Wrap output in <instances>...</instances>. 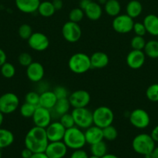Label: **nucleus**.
<instances>
[{"mask_svg": "<svg viewBox=\"0 0 158 158\" xmlns=\"http://www.w3.org/2000/svg\"><path fill=\"white\" fill-rule=\"evenodd\" d=\"M0 68H1V69H0L1 74L5 78L10 79L15 76V68L14 65L12 64V63L6 62Z\"/></svg>", "mask_w": 158, "mask_h": 158, "instance_id": "nucleus-33", "label": "nucleus"}, {"mask_svg": "<svg viewBox=\"0 0 158 158\" xmlns=\"http://www.w3.org/2000/svg\"><path fill=\"white\" fill-rule=\"evenodd\" d=\"M45 129L49 142L63 140L66 128L60 123V121H52Z\"/></svg>", "mask_w": 158, "mask_h": 158, "instance_id": "nucleus-14", "label": "nucleus"}, {"mask_svg": "<svg viewBox=\"0 0 158 158\" xmlns=\"http://www.w3.org/2000/svg\"><path fill=\"white\" fill-rule=\"evenodd\" d=\"M15 3L20 12L30 14L37 11L40 0H15Z\"/></svg>", "mask_w": 158, "mask_h": 158, "instance_id": "nucleus-19", "label": "nucleus"}, {"mask_svg": "<svg viewBox=\"0 0 158 158\" xmlns=\"http://www.w3.org/2000/svg\"><path fill=\"white\" fill-rule=\"evenodd\" d=\"M68 67L75 74L85 73L91 69L90 56L84 52L73 54L68 60Z\"/></svg>", "mask_w": 158, "mask_h": 158, "instance_id": "nucleus-3", "label": "nucleus"}, {"mask_svg": "<svg viewBox=\"0 0 158 158\" xmlns=\"http://www.w3.org/2000/svg\"><path fill=\"white\" fill-rule=\"evenodd\" d=\"M68 149L63 140H60L49 142L44 152L49 158H64L67 154Z\"/></svg>", "mask_w": 158, "mask_h": 158, "instance_id": "nucleus-15", "label": "nucleus"}, {"mask_svg": "<svg viewBox=\"0 0 158 158\" xmlns=\"http://www.w3.org/2000/svg\"><path fill=\"white\" fill-rule=\"evenodd\" d=\"M146 55L143 50H136L132 49L126 56L127 66L133 69H139L145 63Z\"/></svg>", "mask_w": 158, "mask_h": 158, "instance_id": "nucleus-16", "label": "nucleus"}, {"mask_svg": "<svg viewBox=\"0 0 158 158\" xmlns=\"http://www.w3.org/2000/svg\"><path fill=\"white\" fill-rule=\"evenodd\" d=\"M27 43L33 50L37 52H43L49 47L50 40L45 34L37 32H33L30 37L27 40Z\"/></svg>", "mask_w": 158, "mask_h": 158, "instance_id": "nucleus-13", "label": "nucleus"}, {"mask_svg": "<svg viewBox=\"0 0 158 158\" xmlns=\"http://www.w3.org/2000/svg\"><path fill=\"white\" fill-rule=\"evenodd\" d=\"M143 52L146 56L151 59L158 58V40H151L146 43Z\"/></svg>", "mask_w": 158, "mask_h": 158, "instance_id": "nucleus-29", "label": "nucleus"}, {"mask_svg": "<svg viewBox=\"0 0 158 158\" xmlns=\"http://www.w3.org/2000/svg\"><path fill=\"white\" fill-rule=\"evenodd\" d=\"M85 15L88 19L91 21L99 20L102 15V8L100 4L96 2L91 1L90 4L84 10Z\"/></svg>", "mask_w": 158, "mask_h": 158, "instance_id": "nucleus-23", "label": "nucleus"}, {"mask_svg": "<svg viewBox=\"0 0 158 158\" xmlns=\"http://www.w3.org/2000/svg\"><path fill=\"white\" fill-rule=\"evenodd\" d=\"M143 23L145 26L147 33L158 36V16L154 14H149L143 19Z\"/></svg>", "mask_w": 158, "mask_h": 158, "instance_id": "nucleus-22", "label": "nucleus"}, {"mask_svg": "<svg viewBox=\"0 0 158 158\" xmlns=\"http://www.w3.org/2000/svg\"><path fill=\"white\" fill-rule=\"evenodd\" d=\"M101 158H119L116 155L112 154H106L105 155H104L103 157Z\"/></svg>", "mask_w": 158, "mask_h": 158, "instance_id": "nucleus-50", "label": "nucleus"}, {"mask_svg": "<svg viewBox=\"0 0 158 158\" xmlns=\"http://www.w3.org/2000/svg\"><path fill=\"white\" fill-rule=\"evenodd\" d=\"M52 3L56 11L60 10L63 8V2H62V0H53Z\"/></svg>", "mask_w": 158, "mask_h": 158, "instance_id": "nucleus-46", "label": "nucleus"}, {"mask_svg": "<svg viewBox=\"0 0 158 158\" xmlns=\"http://www.w3.org/2000/svg\"><path fill=\"white\" fill-rule=\"evenodd\" d=\"M71 107V103H70L68 98L58 99L55 106H54V108L51 110L54 111L56 115L60 117L63 114H65L69 112Z\"/></svg>", "mask_w": 158, "mask_h": 158, "instance_id": "nucleus-25", "label": "nucleus"}, {"mask_svg": "<svg viewBox=\"0 0 158 158\" xmlns=\"http://www.w3.org/2000/svg\"><path fill=\"white\" fill-rule=\"evenodd\" d=\"M57 101V98L53 90L43 91L40 94L39 106L48 110H52Z\"/></svg>", "mask_w": 158, "mask_h": 158, "instance_id": "nucleus-21", "label": "nucleus"}, {"mask_svg": "<svg viewBox=\"0 0 158 158\" xmlns=\"http://www.w3.org/2000/svg\"><path fill=\"white\" fill-rule=\"evenodd\" d=\"M20 106V99L13 93H6L0 97V111L3 114L15 112Z\"/></svg>", "mask_w": 158, "mask_h": 158, "instance_id": "nucleus-8", "label": "nucleus"}, {"mask_svg": "<svg viewBox=\"0 0 158 158\" xmlns=\"http://www.w3.org/2000/svg\"><path fill=\"white\" fill-rule=\"evenodd\" d=\"M59 121L60 122L62 125L66 129H68V128L73 127L75 126V123H74V118H73V116L71 114V113H67V114H63L62 116L60 117V120Z\"/></svg>", "mask_w": 158, "mask_h": 158, "instance_id": "nucleus-38", "label": "nucleus"}, {"mask_svg": "<svg viewBox=\"0 0 158 158\" xmlns=\"http://www.w3.org/2000/svg\"><path fill=\"white\" fill-rule=\"evenodd\" d=\"M150 136H151L153 140L155 141V143H156V142H158V125L154 127V128L152 130Z\"/></svg>", "mask_w": 158, "mask_h": 158, "instance_id": "nucleus-45", "label": "nucleus"}, {"mask_svg": "<svg viewBox=\"0 0 158 158\" xmlns=\"http://www.w3.org/2000/svg\"><path fill=\"white\" fill-rule=\"evenodd\" d=\"M105 13L112 17H116L121 12V5L118 0H108L104 5Z\"/></svg>", "mask_w": 158, "mask_h": 158, "instance_id": "nucleus-26", "label": "nucleus"}, {"mask_svg": "<svg viewBox=\"0 0 158 158\" xmlns=\"http://www.w3.org/2000/svg\"><path fill=\"white\" fill-rule=\"evenodd\" d=\"M3 120H4V114L0 111V127H1L2 124Z\"/></svg>", "mask_w": 158, "mask_h": 158, "instance_id": "nucleus-52", "label": "nucleus"}, {"mask_svg": "<svg viewBox=\"0 0 158 158\" xmlns=\"http://www.w3.org/2000/svg\"><path fill=\"white\" fill-rule=\"evenodd\" d=\"M146 40L143 36L140 35H135L132 38L130 41V46L132 49H136V50H143L146 45Z\"/></svg>", "mask_w": 158, "mask_h": 158, "instance_id": "nucleus-36", "label": "nucleus"}, {"mask_svg": "<svg viewBox=\"0 0 158 158\" xmlns=\"http://www.w3.org/2000/svg\"><path fill=\"white\" fill-rule=\"evenodd\" d=\"M53 91H54V94H55L56 97H57V100H58V99L68 98V97H69L70 95L68 89L63 86H57L56 87H54Z\"/></svg>", "mask_w": 158, "mask_h": 158, "instance_id": "nucleus-41", "label": "nucleus"}, {"mask_svg": "<svg viewBox=\"0 0 158 158\" xmlns=\"http://www.w3.org/2000/svg\"><path fill=\"white\" fill-rule=\"evenodd\" d=\"M108 0H98V3L100 5H105Z\"/></svg>", "mask_w": 158, "mask_h": 158, "instance_id": "nucleus-54", "label": "nucleus"}, {"mask_svg": "<svg viewBox=\"0 0 158 158\" xmlns=\"http://www.w3.org/2000/svg\"><path fill=\"white\" fill-rule=\"evenodd\" d=\"M146 97L150 101L158 102V83H153L147 87Z\"/></svg>", "mask_w": 158, "mask_h": 158, "instance_id": "nucleus-35", "label": "nucleus"}, {"mask_svg": "<svg viewBox=\"0 0 158 158\" xmlns=\"http://www.w3.org/2000/svg\"><path fill=\"white\" fill-rule=\"evenodd\" d=\"M14 142V134L10 131L0 127V149L9 147Z\"/></svg>", "mask_w": 158, "mask_h": 158, "instance_id": "nucleus-27", "label": "nucleus"}, {"mask_svg": "<svg viewBox=\"0 0 158 158\" xmlns=\"http://www.w3.org/2000/svg\"><path fill=\"white\" fill-rule=\"evenodd\" d=\"M70 158H88V154L82 149L74 150Z\"/></svg>", "mask_w": 158, "mask_h": 158, "instance_id": "nucleus-43", "label": "nucleus"}, {"mask_svg": "<svg viewBox=\"0 0 158 158\" xmlns=\"http://www.w3.org/2000/svg\"></svg>", "mask_w": 158, "mask_h": 158, "instance_id": "nucleus-58", "label": "nucleus"}, {"mask_svg": "<svg viewBox=\"0 0 158 158\" xmlns=\"http://www.w3.org/2000/svg\"><path fill=\"white\" fill-rule=\"evenodd\" d=\"M153 154L155 158H158V147H155V148L153 151Z\"/></svg>", "mask_w": 158, "mask_h": 158, "instance_id": "nucleus-51", "label": "nucleus"}, {"mask_svg": "<svg viewBox=\"0 0 158 158\" xmlns=\"http://www.w3.org/2000/svg\"><path fill=\"white\" fill-rule=\"evenodd\" d=\"M93 124L103 129L105 127L112 124L114 121V113L111 108L101 106L92 111Z\"/></svg>", "mask_w": 158, "mask_h": 158, "instance_id": "nucleus-5", "label": "nucleus"}, {"mask_svg": "<svg viewBox=\"0 0 158 158\" xmlns=\"http://www.w3.org/2000/svg\"><path fill=\"white\" fill-rule=\"evenodd\" d=\"M88 158H101V157H96V156H94V155H91V157H88Z\"/></svg>", "mask_w": 158, "mask_h": 158, "instance_id": "nucleus-55", "label": "nucleus"}, {"mask_svg": "<svg viewBox=\"0 0 158 158\" xmlns=\"http://www.w3.org/2000/svg\"><path fill=\"white\" fill-rule=\"evenodd\" d=\"M39 101H40V94L36 91H29L25 96V102L29 104L37 106H39Z\"/></svg>", "mask_w": 158, "mask_h": 158, "instance_id": "nucleus-39", "label": "nucleus"}, {"mask_svg": "<svg viewBox=\"0 0 158 158\" xmlns=\"http://www.w3.org/2000/svg\"><path fill=\"white\" fill-rule=\"evenodd\" d=\"M132 148L133 151L140 155H146L153 152L155 148V141L150 134H139L133 138L132 141Z\"/></svg>", "mask_w": 158, "mask_h": 158, "instance_id": "nucleus-4", "label": "nucleus"}, {"mask_svg": "<svg viewBox=\"0 0 158 158\" xmlns=\"http://www.w3.org/2000/svg\"><path fill=\"white\" fill-rule=\"evenodd\" d=\"M52 112L51 110L46 109L40 106L36 107L35 112L32 117L34 126L46 128L52 122Z\"/></svg>", "mask_w": 158, "mask_h": 158, "instance_id": "nucleus-11", "label": "nucleus"}, {"mask_svg": "<svg viewBox=\"0 0 158 158\" xmlns=\"http://www.w3.org/2000/svg\"><path fill=\"white\" fill-rule=\"evenodd\" d=\"M64 143L68 148L72 150L82 149L86 144L85 132L82 129L74 126L73 127L66 129L63 138Z\"/></svg>", "mask_w": 158, "mask_h": 158, "instance_id": "nucleus-2", "label": "nucleus"}, {"mask_svg": "<svg viewBox=\"0 0 158 158\" xmlns=\"http://www.w3.org/2000/svg\"><path fill=\"white\" fill-rule=\"evenodd\" d=\"M130 123L137 129H145L150 123V117L148 113L143 109L137 108L130 113L129 116Z\"/></svg>", "mask_w": 158, "mask_h": 158, "instance_id": "nucleus-10", "label": "nucleus"}, {"mask_svg": "<svg viewBox=\"0 0 158 158\" xmlns=\"http://www.w3.org/2000/svg\"><path fill=\"white\" fill-rule=\"evenodd\" d=\"M6 59H7V56H6V52L0 48V67L6 63Z\"/></svg>", "mask_w": 158, "mask_h": 158, "instance_id": "nucleus-47", "label": "nucleus"}, {"mask_svg": "<svg viewBox=\"0 0 158 158\" xmlns=\"http://www.w3.org/2000/svg\"><path fill=\"white\" fill-rule=\"evenodd\" d=\"M71 114L77 127L85 130L93 125L92 112L88 108H73Z\"/></svg>", "mask_w": 158, "mask_h": 158, "instance_id": "nucleus-6", "label": "nucleus"}, {"mask_svg": "<svg viewBox=\"0 0 158 158\" xmlns=\"http://www.w3.org/2000/svg\"><path fill=\"white\" fill-rule=\"evenodd\" d=\"M24 143L33 153L44 152L49 143L46 129L34 126L26 134Z\"/></svg>", "mask_w": 158, "mask_h": 158, "instance_id": "nucleus-1", "label": "nucleus"}, {"mask_svg": "<svg viewBox=\"0 0 158 158\" xmlns=\"http://www.w3.org/2000/svg\"><path fill=\"white\" fill-rule=\"evenodd\" d=\"M45 70L43 66L39 62H33L26 67V77L33 83H39L44 77Z\"/></svg>", "mask_w": 158, "mask_h": 158, "instance_id": "nucleus-17", "label": "nucleus"}, {"mask_svg": "<svg viewBox=\"0 0 158 158\" xmlns=\"http://www.w3.org/2000/svg\"><path fill=\"white\" fill-rule=\"evenodd\" d=\"M91 68L93 69H103L108 66L109 63V57L105 52H95L90 56Z\"/></svg>", "mask_w": 158, "mask_h": 158, "instance_id": "nucleus-20", "label": "nucleus"}, {"mask_svg": "<svg viewBox=\"0 0 158 158\" xmlns=\"http://www.w3.org/2000/svg\"><path fill=\"white\" fill-rule=\"evenodd\" d=\"M37 12L41 16L47 18V17L52 16L55 13L56 10L54 9L52 1H43L40 2Z\"/></svg>", "mask_w": 158, "mask_h": 158, "instance_id": "nucleus-28", "label": "nucleus"}, {"mask_svg": "<svg viewBox=\"0 0 158 158\" xmlns=\"http://www.w3.org/2000/svg\"><path fill=\"white\" fill-rule=\"evenodd\" d=\"M37 106L34 105L29 104V103L25 102L23 104L21 105L20 108V113L21 116L24 118H32Z\"/></svg>", "mask_w": 158, "mask_h": 158, "instance_id": "nucleus-32", "label": "nucleus"}, {"mask_svg": "<svg viewBox=\"0 0 158 158\" xmlns=\"http://www.w3.org/2000/svg\"><path fill=\"white\" fill-rule=\"evenodd\" d=\"M134 20L126 13L119 14L114 17L112 26L115 32L120 34H126L133 31Z\"/></svg>", "mask_w": 158, "mask_h": 158, "instance_id": "nucleus-7", "label": "nucleus"}, {"mask_svg": "<svg viewBox=\"0 0 158 158\" xmlns=\"http://www.w3.org/2000/svg\"><path fill=\"white\" fill-rule=\"evenodd\" d=\"M30 158H49L47 157L45 152H40V153H33Z\"/></svg>", "mask_w": 158, "mask_h": 158, "instance_id": "nucleus-49", "label": "nucleus"}, {"mask_svg": "<svg viewBox=\"0 0 158 158\" xmlns=\"http://www.w3.org/2000/svg\"><path fill=\"white\" fill-rule=\"evenodd\" d=\"M102 132H103L104 139L108 141H113L118 137L117 130L114 126H112V124L104 127L102 129Z\"/></svg>", "mask_w": 158, "mask_h": 158, "instance_id": "nucleus-31", "label": "nucleus"}, {"mask_svg": "<svg viewBox=\"0 0 158 158\" xmlns=\"http://www.w3.org/2000/svg\"><path fill=\"white\" fill-rule=\"evenodd\" d=\"M85 12L81 8H74L69 12V21L79 23L85 17Z\"/></svg>", "mask_w": 158, "mask_h": 158, "instance_id": "nucleus-34", "label": "nucleus"}, {"mask_svg": "<svg viewBox=\"0 0 158 158\" xmlns=\"http://www.w3.org/2000/svg\"><path fill=\"white\" fill-rule=\"evenodd\" d=\"M85 137L86 143H88L90 145L94 144V143L104 140L102 129L94 124L85 129Z\"/></svg>", "mask_w": 158, "mask_h": 158, "instance_id": "nucleus-18", "label": "nucleus"}, {"mask_svg": "<svg viewBox=\"0 0 158 158\" xmlns=\"http://www.w3.org/2000/svg\"><path fill=\"white\" fill-rule=\"evenodd\" d=\"M33 153L30 151L29 149H28L27 148H25L23 151H21V157L22 158H30L31 156L33 155Z\"/></svg>", "mask_w": 158, "mask_h": 158, "instance_id": "nucleus-44", "label": "nucleus"}, {"mask_svg": "<svg viewBox=\"0 0 158 158\" xmlns=\"http://www.w3.org/2000/svg\"><path fill=\"white\" fill-rule=\"evenodd\" d=\"M0 158H2V152H1V149H0Z\"/></svg>", "mask_w": 158, "mask_h": 158, "instance_id": "nucleus-56", "label": "nucleus"}, {"mask_svg": "<svg viewBox=\"0 0 158 158\" xmlns=\"http://www.w3.org/2000/svg\"><path fill=\"white\" fill-rule=\"evenodd\" d=\"M143 12V6L138 0H131L127 3L125 6V12L129 16L133 19L141 15Z\"/></svg>", "mask_w": 158, "mask_h": 158, "instance_id": "nucleus-24", "label": "nucleus"}, {"mask_svg": "<svg viewBox=\"0 0 158 158\" xmlns=\"http://www.w3.org/2000/svg\"><path fill=\"white\" fill-rule=\"evenodd\" d=\"M18 61L19 63L22 66H25V67H27L29 65H30L33 62L32 56L28 52H22V53H20L18 57Z\"/></svg>", "mask_w": 158, "mask_h": 158, "instance_id": "nucleus-40", "label": "nucleus"}, {"mask_svg": "<svg viewBox=\"0 0 158 158\" xmlns=\"http://www.w3.org/2000/svg\"><path fill=\"white\" fill-rule=\"evenodd\" d=\"M91 2V0H80V2H79V8L85 10Z\"/></svg>", "mask_w": 158, "mask_h": 158, "instance_id": "nucleus-48", "label": "nucleus"}, {"mask_svg": "<svg viewBox=\"0 0 158 158\" xmlns=\"http://www.w3.org/2000/svg\"><path fill=\"white\" fill-rule=\"evenodd\" d=\"M90 151H91V155L102 157L107 154L108 148H107L106 143L104 142V140H102V141H99L98 143H94V144H91Z\"/></svg>", "mask_w": 158, "mask_h": 158, "instance_id": "nucleus-30", "label": "nucleus"}, {"mask_svg": "<svg viewBox=\"0 0 158 158\" xmlns=\"http://www.w3.org/2000/svg\"><path fill=\"white\" fill-rule=\"evenodd\" d=\"M133 31L136 34V35H140V36H144L146 33H147L145 26L143 25V23H139V22L134 23Z\"/></svg>", "mask_w": 158, "mask_h": 158, "instance_id": "nucleus-42", "label": "nucleus"}, {"mask_svg": "<svg viewBox=\"0 0 158 158\" xmlns=\"http://www.w3.org/2000/svg\"><path fill=\"white\" fill-rule=\"evenodd\" d=\"M68 100L71 107H87L91 102V95L85 89H77L70 94Z\"/></svg>", "mask_w": 158, "mask_h": 158, "instance_id": "nucleus-12", "label": "nucleus"}, {"mask_svg": "<svg viewBox=\"0 0 158 158\" xmlns=\"http://www.w3.org/2000/svg\"><path fill=\"white\" fill-rule=\"evenodd\" d=\"M52 1H53V0H52Z\"/></svg>", "mask_w": 158, "mask_h": 158, "instance_id": "nucleus-57", "label": "nucleus"}, {"mask_svg": "<svg viewBox=\"0 0 158 158\" xmlns=\"http://www.w3.org/2000/svg\"><path fill=\"white\" fill-rule=\"evenodd\" d=\"M18 34L20 38L27 40L33 34L32 27L26 23L22 24L18 29Z\"/></svg>", "mask_w": 158, "mask_h": 158, "instance_id": "nucleus-37", "label": "nucleus"}, {"mask_svg": "<svg viewBox=\"0 0 158 158\" xmlns=\"http://www.w3.org/2000/svg\"><path fill=\"white\" fill-rule=\"evenodd\" d=\"M144 158H155V157H154V155H153V152H151L146 154V155H144Z\"/></svg>", "mask_w": 158, "mask_h": 158, "instance_id": "nucleus-53", "label": "nucleus"}, {"mask_svg": "<svg viewBox=\"0 0 158 158\" xmlns=\"http://www.w3.org/2000/svg\"><path fill=\"white\" fill-rule=\"evenodd\" d=\"M61 33L67 42L74 43L78 41L82 35L81 28L78 23L74 22H66L62 26Z\"/></svg>", "mask_w": 158, "mask_h": 158, "instance_id": "nucleus-9", "label": "nucleus"}]
</instances>
